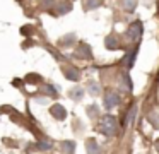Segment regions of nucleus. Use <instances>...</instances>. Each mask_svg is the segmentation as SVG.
Segmentation results:
<instances>
[{"label":"nucleus","instance_id":"f257e3e1","mask_svg":"<svg viewBox=\"0 0 159 154\" xmlns=\"http://www.w3.org/2000/svg\"><path fill=\"white\" fill-rule=\"evenodd\" d=\"M99 132L106 137H111L118 132V122L113 115H104L99 120Z\"/></svg>","mask_w":159,"mask_h":154},{"label":"nucleus","instance_id":"f03ea898","mask_svg":"<svg viewBox=\"0 0 159 154\" xmlns=\"http://www.w3.org/2000/svg\"><path fill=\"white\" fill-rule=\"evenodd\" d=\"M128 40L130 41H139L140 40V34H142V22L140 21H135V22H132L130 26H128Z\"/></svg>","mask_w":159,"mask_h":154},{"label":"nucleus","instance_id":"7ed1b4c3","mask_svg":"<svg viewBox=\"0 0 159 154\" xmlns=\"http://www.w3.org/2000/svg\"><path fill=\"white\" fill-rule=\"evenodd\" d=\"M118 105H120V96L115 91H108L106 94H104V106H106L108 110H111Z\"/></svg>","mask_w":159,"mask_h":154},{"label":"nucleus","instance_id":"20e7f679","mask_svg":"<svg viewBox=\"0 0 159 154\" xmlns=\"http://www.w3.org/2000/svg\"><path fill=\"white\" fill-rule=\"evenodd\" d=\"M50 113H52L57 120H65V116H67V111L62 105H53L52 108H50Z\"/></svg>","mask_w":159,"mask_h":154},{"label":"nucleus","instance_id":"39448f33","mask_svg":"<svg viewBox=\"0 0 159 154\" xmlns=\"http://www.w3.org/2000/svg\"><path fill=\"white\" fill-rule=\"evenodd\" d=\"M63 74L67 75V79L70 81H79L80 79V72L75 67H63Z\"/></svg>","mask_w":159,"mask_h":154},{"label":"nucleus","instance_id":"423d86ee","mask_svg":"<svg viewBox=\"0 0 159 154\" xmlns=\"http://www.w3.org/2000/svg\"><path fill=\"white\" fill-rule=\"evenodd\" d=\"M75 57H79V58H91L93 57V53H91V48L87 46V44H79V48H77V51H75Z\"/></svg>","mask_w":159,"mask_h":154},{"label":"nucleus","instance_id":"0eeeda50","mask_svg":"<svg viewBox=\"0 0 159 154\" xmlns=\"http://www.w3.org/2000/svg\"><path fill=\"white\" fill-rule=\"evenodd\" d=\"M86 151L87 154H99V144L96 142L94 139H87L86 140Z\"/></svg>","mask_w":159,"mask_h":154},{"label":"nucleus","instance_id":"6e6552de","mask_svg":"<svg viewBox=\"0 0 159 154\" xmlns=\"http://www.w3.org/2000/svg\"><path fill=\"white\" fill-rule=\"evenodd\" d=\"M135 55H137V48H132V50H130V51H128V53L123 57V65H125L127 68H130L132 65H134Z\"/></svg>","mask_w":159,"mask_h":154},{"label":"nucleus","instance_id":"1a4fd4ad","mask_svg":"<svg viewBox=\"0 0 159 154\" xmlns=\"http://www.w3.org/2000/svg\"><path fill=\"white\" fill-rule=\"evenodd\" d=\"M104 44H106L108 50H116L118 48V38L116 36H106V40H104Z\"/></svg>","mask_w":159,"mask_h":154},{"label":"nucleus","instance_id":"9d476101","mask_svg":"<svg viewBox=\"0 0 159 154\" xmlns=\"http://www.w3.org/2000/svg\"><path fill=\"white\" fill-rule=\"evenodd\" d=\"M135 113H137V108H135V106H132V108L128 110V113L125 115V122H123L125 127H130L132 125V122H134V118H135Z\"/></svg>","mask_w":159,"mask_h":154},{"label":"nucleus","instance_id":"9b49d317","mask_svg":"<svg viewBox=\"0 0 159 154\" xmlns=\"http://www.w3.org/2000/svg\"><path fill=\"white\" fill-rule=\"evenodd\" d=\"M101 3H103V0H84V9L93 10V9H98Z\"/></svg>","mask_w":159,"mask_h":154},{"label":"nucleus","instance_id":"f8f14e48","mask_svg":"<svg viewBox=\"0 0 159 154\" xmlns=\"http://www.w3.org/2000/svg\"><path fill=\"white\" fill-rule=\"evenodd\" d=\"M120 2H121V7L128 12H134L135 7H137V0H120Z\"/></svg>","mask_w":159,"mask_h":154},{"label":"nucleus","instance_id":"ddd939ff","mask_svg":"<svg viewBox=\"0 0 159 154\" xmlns=\"http://www.w3.org/2000/svg\"><path fill=\"white\" fill-rule=\"evenodd\" d=\"M70 9H72V3L70 2H60L57 5V14H67Z\"/></svg>","mask_w":159,"mask_h":154},{"label":"nucleus","instance_id":"4468645a","mask_svg":"<svg viewBox=\"0 0 159 154\" xmlns=\"http://www.w3.org/2000/svg\"><path fill=\"white\" fill-rule=\"evenodd\" d=\"M62 149L65 154H74V151H75V144L70 142V140H65V142H62Z\"/></svg>","mask_w":159,"mask_h":154},{"label":"nucleus","instance_id":"2eb2a0df","mask_svg":"<svg viewBox=\"0 0 159 154\" xmlns=\"http://www.w3.org/2000/svg\"><path fill=\"white\" fill-rule=\"evenodd\" d=\"M87 89H89V92L93 96H96L98 92H99V84L94 82V81H89V82H87Z\"/></svg>","mask_w":159,"mask_h":154},{"label":"nucleus","instance_id":"dca6fc26","mask_svg":"<svg viewBox=\"0 0 159 154\" xmlns=\"http://www.w3.org/2000/svg\"><path fill=\"white\" fill-rule=\"evenodd\" d=\"M82 94H84V91L80 87H74L72 91H70V98H72V99H80V98H82Z\"/></svg>","mask_w":159,"mask_h":154},{"label":"nucleus","instance_id":"f3484780","mask_svg":"<svg viewBox=\"0 0 159 154\" xmlns=\"http://www.w3.org/2000/svg\"><path fill=\"white\" fill-rule=\"evenodd\" d=\"M26 81H28V82H39V75H36V74H29Z\"/></svg>","mask_w":159,"mask_h":154},{"label":"nucleus","instance_id":"a211bd4d","mask_svg":"<svg viewBox=\"0 0 159 154\" xmlns=\"http://www.w3.org/2000/svg\"><path fill=\"white\" fill-rule=\"evenodd\" d=\"M87 113H89L91 116L98 115V108H96V106H89V108H87Z\"/></svg>","mask_w":159,"mask_h":154},{"label":"nucleus","instance_id":"6ab92c4d","mask_svg":"<svg viewBox=\"0 0 159 154\" xmlns=\"http://www.w3.org/2000/svg\"><path fill=\"white\" fill-rule=\"evenodd\" d=\"M38 147H39V149H45V151H48L52 146H50L48 142H38Z\"/></svg>","mask_w":159,"mask_h":154},{"label":"nucleus","instance_id":"aec40b11","mask_svg":"<svg viewBox=\"0 0 159 154\" xmlns=\"http://www.w3.org/2000/svg\"><path fill=\"white\" fill-rule=\"evenodd\" d=\"M45 91H46V94H52V96L57 94V92H55V87H52V86H46Z\"/></svg>","mask_w":159,"mask_h":154},{"label":"nucleus","instance_id":"412c9836","mask_svg":"<svg viewBox=\"0 0 159 154\" xmlns=\"http://www.w3.org/2000/svg\"><path fill=\"white\" fill-rule=\"evenodd\" d=\"M154 147H156V151L159 152V139H156V142H154Z\"/></svg>","mask_w":159,"mask_h":154}]
</instances>
